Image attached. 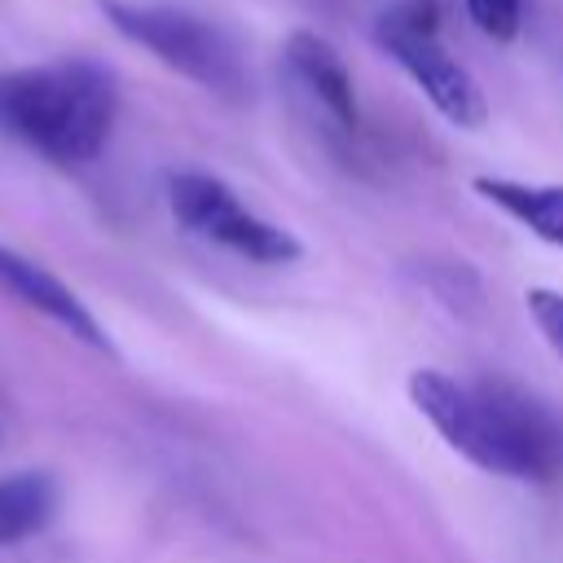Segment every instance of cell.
Returning <instances> with one entry per match:
<instances>
[{
  "label": "cell",
  "instance_id": "6",
  "mask_svg": "<svg viewBox=\"0 0 563 563\" xmlns=\"http://www.w3.org/2000/svg\"><path fill=\"white\" fill-rule=\"evenodd\" d=\"M282 57H286L290 84L308 97V106L325 119V128L352 136L361 123V110H356V88H352V70L343 53L317 31H295Z\"/></svg>",
  "mask_w": 563,
  "mask_h": 563
},
{
  "label": "cell",
  "instance_id": "9",
  "mask_svg": "<svg viewBox=\"0 0 563 563\" xmlns=\"http://www.w3.org/2000/svg\"><path fill=\"white\" fill-rule=\"evenodd\" d=\"M57 515V479L48 471H18L0 479V550L35 537Z\"/></svg>",
  "mask_w": 563,
  "mask_h": 563
},
{
  "label": "cell",
  "instance_id": "8",
  "mask_svg": "<svg viewBox=\"0 0 563 563\" xmlns=\"http://www.w3.org/2000/svg\"><path fill=\"white\" fill-rule=\"evenodd\" d=\"M471 189L493 202L501 216L523 224L532 238L563 246V185H541V180H510V176H475Z\"/></svg>",
  "mask_w": 563,
  "mask_h": 563
},
{
  "label": "cell",
  "instance_id": "5",
  "mask_svg": "<svg viewBox=\"0 0 563 563\" xmlns=\"http://www.w3.org/2000/svg\"><path fill=\"white\" fill-rule=\"evenodd\" d=\"M167 207L185 233L220 251H233L242 260H255V264H290L303 251L290 229L251 211L220 176H207V172L167 176Z\"/></svg>",
  "mask_w": 563,
  "mask_h": 563
},
{
  "label": "cell",
  "instance_id": "11",
  "mask_svg": "<svg viewBox=\"0 0 563 563\" xmlns=\"http://www.w3.org/2000/svg\"><path fill=\"white\" fill-rule=\"evenodd\" d=\"M523 299H528V312H532L537 330L545 334V343H550V347L563 356V295H559V290L537 286V290H528Z\"/></svg>",
  "mask_w": 563,
  "mask_h": 563
},
{
  "label": "cell",
  "instance_id": "4",
  "mask_svg": "<svg viewBox=\"0 0 563 563\" xmlns=\"http://www.w3.org/2000/svg\"><path fill=\"white\" fill-rule=\"evenodd\" d=\"M374 40L383 44V53L418 84V92L453 123V128H479L488 119V101L475 84V75L444 48L435 18L427 4L409 0L396 4L378 18Z\"/></svg>",
  "mask_w": 563,
  "mask_h": 563
},
{
  "label": "cell",
  "instance_id": "1",
  "mask_svg": "<svg viewBox=\"0 0 563 563\" xmlns=\"http://www.w3.org/2000/svg\"><path fill=\"white\" fill-rule=\"evenodd\" d=\"M409 400L449 449L488 475L532 484L563 475V422L515 383H462L444 369H413Z\"/></svg>",
  "mask_w": 563,
  "mask_h": 563
},
{
  "label": "cell",
  "instance_id": "10",
  "mask_svg": "<svg viewBox=\"0 0 563 563\" xmlns=\"http://www.w3.org/2000/svg\"><path fill=\"white\" fill-rule=\"evenodd\" d=\"M462 4H466L471 26L497 44L515 40L523 26V0H462Z\"/></svg>",
  "mask_w": 563,
  "mask_h": 563
},
{
  "label": "cell",
  "instance_id": "3",
  "mask_svg": "<svg viewBox=\"0 0 563 563\" xmlns=\"http://www.w3.org/2000/svg\"><path fill=\"white\" fill-rule=\"evenodd\" d=\"M97 9L123 40L141 44L150 57H158L167 70L185 75L189 84L229 101L246 97L251 79H246L242 48L220 22L180 4H158V0H97Z\"/></svg>",
  "mask_w": 563,
  "mask_h": 563
},
{
  "label": "cell",
  "instance_id": "7",
  "mask_svg": "<svg viewBox=\"0 0 563 563\" xmlns=\"http://www.w3.org/2000/svg\"><path fill=\"white\" fill-rule=\"evenodd\" d=\"M0 290H4L9 299H18L22 308L40 312L44 321L62 325L70 339L110 352V339H106L101 321L88 312V303H84L57 273H48L44 264H35V260H26V255H18V251H9V246H0Z\"/></svg>",
  "mask_w": 563,
  "mask_h": 563
},
{
  "label": "cell",
  "instance_id": "2",
  "mask_svg": "<svg viewBox=\"0 0 563 563\" xmlns=\"http://www.w3.org/2000/svg\"><path fill=\"white\" fill-rule=\"evenodd\" d=\"M119 119L114 75L92 57H57L0 75V136L53 167H88Z\"/></svg>",
  "mask_w": 563,
  "mask_h": 563
}]
</instances>
